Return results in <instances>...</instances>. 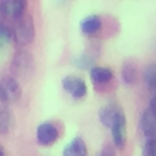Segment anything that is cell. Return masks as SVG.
Instances as JSON below:
<instances>
[{"label": "cell", "instance_id": "cell-19", "mask_svg": "<svg viewBox=\"0 0 156 156\" xmlns=\"http://www.w3.org/2000/svg\"><path fill=\"white\" fill-rule=\"evenodd\" d=\"M100 156H116V151H115V149H113L112 145L107 144V145H105L104 149L101 150Z\"/></svg>", "mask_w": 156, "mask_h": 156}, {"label": "cell", "instance_id": "cell-13", "mask_svg": "<svg viewBox=\"0 0 156 156\" xmlns=\"http://www.w3.org/2000/svg\"><path fill=\"white\" fill-rule=\"evenodd\" d=\"M13 126V117L11 111L6 107L2 106L0 107V133L6 134L12 129Z\"/></svg>", "mask_w": 156, "mask_h": 156}, {"label": "cell", "instance_id": "cell-8", "mask_svg": "<svg viewBox=\"0 0 156 156\" xmlns=\"http://www.w3.org/2000/svg\"><path fill=\"white\" fill-rule=\"evenodd\" d=\"M140 128L145 136L149 139L156 138V115H154L149 108L144 111L140 118Z\"/></svg>", "mask_w": 156, "mask_h": 156}, {"label": "cell", "instance_id": "cell-3", "mask_svg": "<svg viewBox=\"0 0 156 156\" xmlns=\"http://www.w3.org/2000/svg\"><path fill=\"white\" fill-rule=\"evenodd\" d=\"M21 85L15 77H2L0 79V101L5 105H12L21 98Z\"/></svg>", "mask_w": 156, "mask_h": 156}, {"label": "cell", "instance_id": "cell-18", "mask_svg": "<svg viewBox=\"0 0 156 156\" xmlns=\"http://www.w3.org/2000/svg\"><path fill=\"white\" fill-rule=\"evenodd\" d=\"M91 62H93V60L88 55H80L79 57H77L74 60V65L79 68H88V67H90Z\"/></svg>", "mask_w": 156, "mask_h": 156}, {"label": "cell", "instance_id": "cell-5", "mask_svg": "<svg viewBox=\"0 0 156 156\" xmlns=\"http://www.w3.org/2000/svg\"><path fill=\"white\" fill-rule=\"evenodd\" d=\"M62 88L73 98L82 99L87 95V84L78 76H66L62 79Z\"/></svg>", "mask_w": 156, "mask_h": 156}, {"label": "cell", "instance_id": "cell-6", "mask_svg": "<svg viewBox=\"0 0 156 156\" xmlns=\"http://www.w3.org/2000/svg\"><path fill=\"white\" fill-rule=\"evenodd\" d=\"M58 136H60L58 129L52 123L45 122V123L39 124V127L37 128V139H38V143L41 144V145H44V146H48V145L54 144L58 139Z\"/></svg>", "mask_w": 156, "mask_h": 156}, {"label": "cell", "instance_id": "cell-22", "mask_svg": "<svg viewBox=\"0 0 156 156\" xmlns=\"http://www.w3.org/2000/svg\"><path fill=\"white\" fill-rule=\"evenodd\" d=\"M0 156H5V152H4V150L0 147Z\"/></svg>", "mask_w": 156, "mask_h": 156}, {"label": "cell", "instance_id": "cell-10", "mask_svg": "<svg viewBox=\"0 0 156 156\" xmlns=\"http://www.w3.org/2000/svg\"><path fill=\"white\" fill-rule=\"evenodd\" d=\"M122 111V108L115 104H107L105 105L104 107L100 108L99 111V118H100V122L107 127V128H111L115 118L117 117V115Z\"/></svg>", "mask_w": 156, "mask_h": 156}, {"label": "cell", "instance_id": "cell-1", "mask_svg": "<svg viewBox=\"0 0 156 156\" xmlns=\"http://www.w3.org/2000/svg\"><path fill=\"white\" fill-rule=\"evenodd\" d=\"M35 35V27L30 15H22L17 20V24L13 32V38L16 43L21 46L29 44Z\"/></svg>", "mask_w": 156, "mask_h": 156}, {"label": "cell", "instance_id": "cell-14", "mask_svg": "<svg viewBox=\"0 0 156 156\" xmlns=\"http://www.w3.org/2000/svg\"><path fill=\"white\" fill-rule=\"evenodd\" d=\"M143 78L150 90H156V63H150L145 67Z\"/></svg>", "mask_w": 156, "mask_h": 156}, {"label": "cell", "instance_id": "cell-9", "mask_svg": "<svg viewBox=\"0 0 156 156\" xmlns=\"http://www.w3.org/2000/svg\"><path fill=\"white\" fill-rule=\"evenodd\" d=\"M62 155L63 156H88V149H87L85 141L79 136L72 139L65 146Z\"/></svg>", "mask_w": 156, "mask_h": 156}, {"label": "cell", "instance_id": "cell-20", "mask_svg": "<svg viewBox=\"0 0 156 156\" xmlns=\"http://www.w3.org/2000/svg\"><path fill=\"white\" fill-rule=\"evenodd\" d=\"M149 110L154 113V115H156V95H154L152 98H151V100H150V106H149Z\"/></svg>", "mask_w": 156, "mask_h": 156}, {"label": "cell", "instance_id": "cell-21", "mask_svg": "<svg viewBox=\"0 0 156 156\" xmlns=\"http://www.w3.org/2000/svg\"><path fill=\"white\" fill-rule=\"evenodd\" d=\"M67 0H55V2L57 4V5H61V4H65Z\"/></svg>", "mask_w": 156, "mask_h": 156}, {"label": "cell", "instance_id": "cell-15", "mask_svg": "<svg viewBox=\"0 0 156 156\" xmlns=\"http://www.w3.org/2000/svg\"><path fill=\"white\" fill-rule=\"evenodd\" d=\"M122 78L127 84H133L136 82L138 72L132 63H126L122 68Z\"/></svg>", "mask_w": 156, "mask_h": 156}, {"label": "cell", "instance_id": "cell-2", "mask_svg": "<svg viewBox=\"0 0 156 156\" xmlns=\"http://www.w3.org/2000/svg\"><path fill=\"white\" fill-rule=\"evenodd\" d=\"M11 71L15 77L27 78L34 71V60L28 51H18L13 55L11 61Z\"/></svg>", "mask_w": 156, "mask_h": 156}, {"label": "cell", "instance_id": "cell-12", "mask_svg": "<svg viewBox=\"0 0 156 156\" xmlns=\"http://www.w3.org/2000/svg\"><path fill=\"white\" fill-rule=\"evenodd\" d=\"M101 28V20L95 15L87 16L80 21V30L85 34H94Z\"/></svg>", "mask_w": 156, "mask_h": 156}, {"label": "cell", "instance_id": "cell-16", "mask_svg": "<svg viewBox=\"0 0 156 156\" xmlns=\"http://www.w3.org/2000/svg\"><path fill=\"white\" fill-rule=\"evenodd\" d=\"M12 38H13L12 30L7 26L0 23V46L9 44L12 40Z\"/></svg>", "mask_w": 156, "mask_h": 156}, {"label": "cell", "instance_id": "cell-17", "mask_svg": "<svg viewBox=\"0 0 156 156\" xmlns=\"http://www.w3.org/2000/svg\"><path fill=\"white\" fill-rule=\"evenodd\" d=\"M144 156H156V138L149 139L143 149Z\"/></svg>", "mask_w": 156, "mask_h": 156}, {"label": "cell", "instance_id": "cell-11", "mask_svg": "<svg viewBox=\"0 0 156 156\" xmlns=\"http://www.w3.org/2000/svg\"><path fill=\"white\" fill-rule=\"evenodd\" d=\"M90 78L93 82L98 84H105V83H108L113 78V73L107 67L94 66L90 68Z\"/></svg>", "mask_w": 156, "mask_h": 156}, {"label": "cell", "instance_id": "cell-4", "mask_svg": "<svg viewBox=\"0 0 156 156\" xmlns=\"http://www.w3.org/2000/svg\"><path fill=\"white\" fill-rule=\"evenodd\" d=\"M110 129L112 133L113 145L118 149H123L127 141V121L123 110L117 115Z\"/></svg>", "mask_w": 156, "mask_h": 156}, {"label": "cell", "instance_id": "cell-7", "mask_svg": "<svg viewBox=\"0 0 156 156\" xmlns=\"http://www.w3.org/2000/svg\"><path fill=\"white\" fill-rule=\"evenodd\" d=\"M26 5H27V0H1V13L18 20L22 15H24L26 11Z\"/></svg>", "mask_w": 156, "mask_h": 156}]
</instances>
